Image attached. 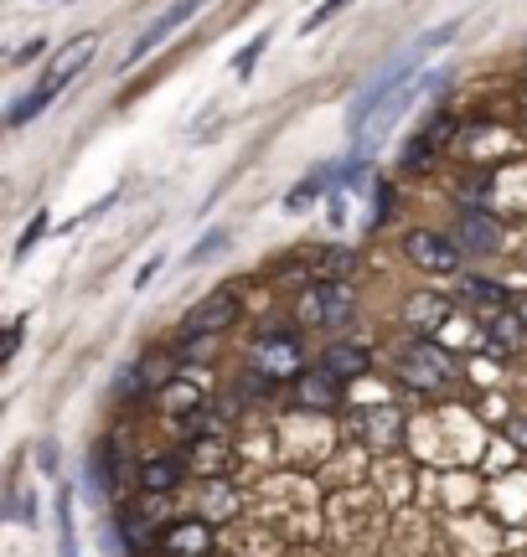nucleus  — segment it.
<instances>
[{
  "label": "nucleus",
  "instance_id": "f257e3e1",
  "mask_svg": "<svg viewBox=\"0 0 527 557\" xmlns=\"http://www.w3.org/2000/svg\"><path fill=\"white\" fill-rule=\"evenodd\" d=\"M450 37H455V21H450V26H434V32H425V37L414 41L408 52H399L393 62H383V67H378V73H372V78L357 88V99H352V109H346L352 135H363L367 120H372V114H378V109H383V103L393 99L404 83L419 78V67H425V52H429V47H440V41H450Z\"/></svg>",
  "mask_w": 527,
  "mask_h": 557
},
{
  "label": "nucleus",
  "instance_id": "f03ea898",
  "mask_svg": "<svg viewBox=\"0 0 527 557\" xmlns=\"http://www.w3.org/2000/svg\"><path fill=\"white\" fill-rule=\"evenodd\" d=\"M248 367H254V377L259 382H290L305 372V351H301V336H290V331H269V336L254 341V351H248Z\"/></svg>",
  "mask_w": 527,
  "mask_h": 557
},
{
  "label": "nucleus",
  "instance_id": "7ed1b4c3",
  "mask_svg": "<svg viewBox=\"0 0 527 557\" xmlns=\"http://www.w3.org/2000/svg\"><path fill=\"white\" fill-rule=\"evenodd\" d=\"M434 88H445V73H429V78H419V83H404V88H399V94H393V99H388L383 109H378V114L367 120L363 135H357V156L378 150V145L388 139V129L404 120V114H408V109H414L419 99H425V94H434Z\"/></svg>",
  "mask_w": 527,
  "mask_h": 557
},
{
  "label": "nucleus",
  "instance_id": "20e7f679",
  "mask_svg": "<svg viewBox=\"0 0 527 557\" xmlns=\"http://www.w3.org/2000/svg\"><path fill=\"white\" fill-rule=\"evenodd\" d=\"M399 372H404L408 387H419V393H440L455 372V361L434 346V341H408L404 357H399Z\"/></svg>",
  "mask_w": 527,
  "mask_h": 557
},
{
  "label": "nucleus",
  "instance_id": "39448f33",
  "mask_svg": "<svg viewBox=\"0 0 527 557\" xmlns=\"http://www.w3.org/2000/svg\"><path fill=\"white\" fill-rule=\"evenodd\" d=\"M301 320L305 325H321V331H336L352 320V295L346 284H310L301 295Z\"/></svg>",
  "mask_w": 527,
  "mask_h": 557
},
{
  "label": "nucleus",
  "instance_id": "423d86ee",
  "mask_svg": "<svg viewBox=\"0 0 527 557\" xmlns=\"http://www.w3.org/2000/svg\"><path fill=\"white\" fill-rule=\"evenodd\" d=\"M233 320H238V295H233V289H218V295L197 299V305L186 310L182 336H186V341H197V336H218V331H228Z\"/></svg>",
  "mask_w": 527,
  "mask_h": 557
},
{
  "label": "nucleus",
  "instance_id": "0eeeda50",
  "mask_svg": "<svg viewBox=\"0 0 527 557\" xmlns=\"http://www.w3.org/2000/svg\"><path fill=\"white\" fill-rule=\"evenodd\" d=\"M404 259L429 269V274H455V263H461V248L445 243L440 233H408L404 238Z\"/></svg>",
  "mask_w": 527,
  "mask_h": 557
},
{
  "label": "nucleus",
  "instance_id": "6e6552de",
  "mask_svg": "<svg viewBox=\"0 0 527 557\" xmlns=\"http://www.w3.org/2000/svg\"><path fill=\"white\" fill-rule=\"evenodd\" d=\"M295 403L310 408V413H331L342 403V377H331L326 367H310V372L295 377Z\"/></svg>",
  "mask_w": 527,
  "mask_h": 557
},
{
  "label": "nucleus",
  "instance_id": "1a4fd4ad",
  "mask_svg": "<svg viewBox=\"0 0 527 557\" xmlns=\"http://www.w3.org/2000/svg\"><path fill=\"white\" fill-rule=\"evenodd\" d=\"M455 238H461L466 253H497L502 222L491 218V212H481V207H470V212H461V222H455Z\"/></svg>",
  "mask_w": 527,
  "mask_h": 557
},
{
  "label": "nucleus",
  "instance_id": "9d476101",
  "mask_svg": "<svg viewBox=\"0 0 527 557\" xmlns=\"http://www.w3.org/2000/svg\"><path fill=\"white\" fill-rule=\"evenodd\" d=\"M197 5H207V0H176V5H171L166 16H156V21H150V26H145L140 37H135V47H130V58H124V67H130V62H140L145 52H150V47H161V41L171 37L176 26H186V16H192Z\"/></svg>",
  "mask_w": 527,
  "mask_h": 557
},
{
  "label": "nucleus",
  "instance_id": "9b49d317",
  "mask_svg": "<svg viewBox=\"0 0 527 557\" xmlns=\"http://www.w3.org/2000/svg\"><path fill=\"white\" fill-rule=\"evenodd\" d=\"M161 547L171 557H207L212 553V527L207 521H176V527H166Z\"/></svg>",
  "mask_w": 527,
  "mask_h": 557
},
{
  "label": "nucleus",
  "instance_id": "f8f14e48",
  "mask_svg": "<svg viewBox=\"0 0 527 557\" xmlns=\"http://www.w3.org/2000/svg\"><path fill=\"white\" fill-rule=\"evenodd\" d=\"M321 367L331 372V377H363L367 367H372V351L367 346H357V341H336V346H326V357Z\"/></svg>",
  "mask_w": 527,
  "mask_h": 557
},
{
  "label": "nucleus",
  "instance_id": "ddd939ff",
  "mask_svg": "<svg viewBox=\"0 0 527 557\" xmlns=\"http://www.w3.org/2000/svg\"><path fill=\"white\" fill-rule=\"evenodd\" d=\"M186 465L197 470V475H207V480H218L233 465V455H228V444L223 438H207V434H197L192 438V449H186Z\"/></svg>",
  "mask_w": 527,
  "mask_h": 557
},
{
  "label": "nucleus",
  "instance_id": "4468645a",
  "mask_svg": "<svg viewBox=\"0 0 527 557\" xmlns=\"http://www.w3.org/2000/svg\"><path fill=\"white\" fill-rule=\"evenodd\" d=\"M94 47H99V41H94V37L68 41V47H62V52H58V58H52V67H47V88H68V78H73V73H78L83 62L94 58Z\"/></svg>",
  "mask_w": 527,
  "mask_h": 557
},
{
  "label": "nucleus",
  "instance_id": "2eb2a0df",
  "mask_svg": "<svg viewBox=\"0 0 527 557\" xmlns=\"http://www.w3.org/2000/svg\"><path fill=\"white\" fill-rule=\"evenodd\" d=\"M176 480H182V459L176 455H156L140 465V491L145 496H166V491H176Z\"/></svg>",
  "mask_w": 527,
  "mask_h": 557
},
{
  "label": "nucleus",
  "instance_id": "dca6fc26",
  "mask_svg": "<svg viewBox=\"0 0 527 557\" xmlns=\"http://www.w3.org/2000/svg\"><path fill=\"white\" fill-rule=\"evenodd\" d=\"M310 263H301V269H310L316 274V284H342V274H352V253L346 248H316V253H305Z\"/></svg>",
  "mask_w": 527,
  "mask_h": 557
},
{
  "label": "nucleus",
  "instance_id": "f3484780",
  "mask_svg": "<svg viewBox=\"0 0 527 557\" xmlns=\"http://www.w3.org/2000/svg\"><path fill=\"white\" fill-rule=\"evenodd\" d=\"M455 295H466V299H476V305H491L497 315L507 310V289L502 284H491V278H455Z\"/></svg>",
  "mask_w": 527,
  "mask_h": 557
},
{
  "label": "nucleus",
  "instance_id": "a211bd4d",
  "mask_svg": "<svg viewBox=\"0 0 527 557\" xmlns=\"http://www.w3.org/2000/svg\"><path fill=\"white\" fill-rule=\"evenodd\" d=\"M367 444L372 449H393L399 444V413H388V408L367 413Z\"/></svg>",
  "mask_w": 527,
  "mask_h": 557
},
{
  "label": "nucleus",
  "instance_id": "6ab92c4d",
  "mask_svg": "<svg viewBox=\"0 0 527 557\" xmlns=\"http://www.w3.org/2000/svg\"><path fill=\"white\" fill-rule=\"evenodd\" d=\"M440 320H445V299H434V295L408 299V325H419V331H434Z\"/></svg>",
  "mask_w": 527,
  "mask_h": 557
},
{
  "label": "nucleus",
  "instance_id": "aec40b11",
  "mask_svg": "<svg viewBox=\"0 0 527 557\" xmlns=\"http://www.w3.org/2000/svg\"><path fill=\"white\" fill-rule=\"evenodd\" d=\"M52 94H58V88H47V83H41V88H32V94H26V99H21L16 109H11V129H21L26 120H37L41 109L52 103Z\"/></svg>",
  "mask_w": 527,
  "mask_h": 557
},
{
  "label": "nucleus",
  "instance_id": "412c9836",
  "mask_svg": "<svg viewBox=\"0 0 527 557\" xmlns=\"http://www.w3.org/2000/svg\"><path fill=\"white\" fill-rule=\"evenodd\" d=\"M197 403H203V393H197L192 382H171V387H166V408H171V413H192Z\"/></svg>",
  "mask_w": 527,
  "mask_h": 557
},
{
  "label": "nucleus",
  "instance_id": "4be33fe9",
  "mask_svg": "<svg viewBox=\"0 0 527 557\" xmlns=\"http://www.w3.org/2000/svg\"><path fill=\"white\" fill-rule=\"evenodd\" d=\"M517 341H523V325H517V320L502 310V315H497V325H491V346H502V351H517Z\"/></svg>",
  "mask_w": 527,
  "mask_h": 557
},
{
  "label": "nucleus",
  "instance_id": "5701e85b",
  "mask_svg": "<svg viewBox=\"0 0 527 557\" xmlns=\"http://www.w3.org/2000/svg\"><path fill=\"white\" fill-rule=\"evenodd\" d=\"M434 150H440V145H434L429 135H414V139H408V150H404V165H408V171H419V165H429V160H434Z\"/></svg>",
  "mask_w": 527,
  "mask_h": 557
},
{
  "label": "nucleus",
  "instance_id": "b1692460",
  "mask_svg": "<svg viewBox=\"0 0 527 557\" xmlns=\"http://www.w3.org/2000/svg\"><path fill=\"white\" fill-rule=\"evenodd\" d=\"M264 47H269V32H259V37H254V41L244 47V52L233 58V73H238V78H248V73H254V62H259Z\"/></svg>",
  "mask_w": 527,
  "mask_h": 557
},
{
  "label": "nucleus",
  "instance_id": "393cba45",
  "mask_svg": "<svg viewBox=\"0 0 527 557\" xmlns=\"http://www.w3.org/2000/svg\"><path fill=\"white\" fill-rule=\"evenodd\" d=\"M342 5H352V0H321V5H316V16H305V32H321V26L336 16Z\"/></svg>",
  "mask_w": 527,
  "mask_h": 557
},
{
  "label": "nucleus",
  "instance_id": "a878e982",
  "mask_svg": "<svg viewBox=\"0 0 527 557\" xmlns=\"http://www.w3.org/2000/svg\"><path fill=\"white\" fill-rule=\"evenodd\" d=\"M41 233H47V212H37V218H32V227H26V233H21V243H16V253H26V248H32Z\"/></svg>",
  "mask_w": 527,
  "mask_h": 557
},
{
  "label": "nucleus",
  "instance_id": "bb28decb",
  "mask_svg": "<svg viewBox=\"0 0 527 557\" xmlns=\"http://www.w3.org/2000/svg\"><path fill=\"white\" fill-rule=\"evenodd\" d=\"M218 248H223V233H212V238H203V243H197V248L186 253V263H203L207 253H218Z\"/></svg>",
  "mask_w": 527,
  "mask_h": 557
},
{
  "label": "nucleus",
  "instance_id": "cd10ccee",
  "mask_svg": "<svg viewBox=\"0 0 527 557\" xmlns=\"http://www.w3.org/2000/svg\"><path fill=\"white\" fill-rule=\"evenodd\" d=\"M58 470V438H41V475Z\"/></svg>",
  "mask_w": 527,
  "mask_h": 557
},
{
  "label": "nucleus",
  "instance_id": "c85d7f7f",
  "mask_svg": "<svg viewBox=\"0 0 527 557\" xmlns=\"http://www.w3.org/2000/svg\"><path fill=\"white\" fill-rule=\"evenodd\" d=\"M41 52H47V41H26V47H21V52H16L11 62H16V67H26V62H37Z\"/></svg>",
  "mask_w": 527,
  "mask_h": 557
},
{
  "label": "nucleus",
  "instance_id": "c756f323",
  "mask_svg": "<svg viewBox=\"0 0 527 557\" xmlns=\"http://www.w3.org/2000/svg\"><path fill=\"white\" fill-rule=\"evenodd\" d=\"M461 191H466V201H481V197H487V181H481V176H470L466 186H461Z\"/></svg>",
  "mask_w": 527,
  "mask_h": 557
},
{
  "label": "nucleus",
  "instance_id": "7c9ffc66",
  "mask_svg": "<svg viewBox=\"0 0 527 557\" xmlns=\"http://www.w3.org/2000/svg\"><path fill=\"white\" fill-rule=\"evenodd\" d=\"M58 557H73V547H62V553H58Z\"/></svg>",
  "mask_w": 527,
  "mask_h": 557
}]
</instances>
